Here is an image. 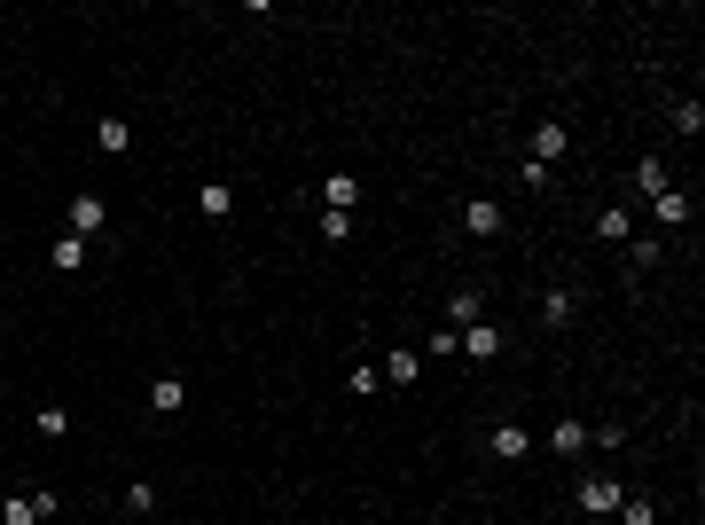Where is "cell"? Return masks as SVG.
Returning a JSON list of instances; mask_svg holds the SVG:
<instances>
[{
  "label": "cell",
  "mask_w": 705,
  "mask_h": 525,
  "mask_svg": "<svg viewBox=\"0 0 705 525\" xmlns=\"http://www.w3.org/2000/svg\"><path fill=\"white\" fill-rule=\"evenodd\" d=\"M455 337H463L470 361H494V353H502V330H494V322H470V330H455Z\"/></svg>",
  "instance_id": "8"
},
{
  "label": "cell",
  "mask_w": 705,
  "mask_h": 525,
  "mask_svg": "<svg viewBox=\"0 0 705 525\" xmlns=\"http://www.w3.org/2000/svg\"><path fill=\"white\" fill-rule=\"evenodd\" d=\"M416 369H423V345H392L384 353V384H416Z\"/></svg>",
  "instance_id": "5"
},
{
  "label": "cell",
  "mask_w": 705,
  "mask_h": 525,
  "mask_svg": "<svg viewBox=\"0 0 705 525\" xmlns=\"http://www.w3.org/2000/svg\"><path fill=\"white\" fill-rule=\"evenodd\" d=\"M658 189H674V173H666V157H643L635 165V196H658Z\"/></svg>",
  "instance_id": "14"
},
{
  "label": "cell",
  "mask_w": 705,
  "mask_h": 525,
  "mask_svg": "<svg viewBox=\"0 0 705 525\" xmlns=\"http://www.w3.org/2000/svg\"><path fill=\"white\" fill-rule=\"evenodd\" d=\"M627 259H635V267H658L666 251H658V236H635V243H627Z\"/></svg>",
  "instance_id": "24"
},
{
  "label": "cell",
  "mask_w": 705,
  "mask_h": 525,
  "mask_svg": "<svg viewBox=\"0 0 705 525\" xmlns=\"http://www.w3.org/2000/svg\"><path fill=\"white\" fill-rule=\"evenodd\" d=\"M541 322H549V330L572 322V290H549V298H541Z\"/></svg>",
  "instance_id": "19"
},
{
  "label": "cell",
  "mask_w": 705,
  "mask_h": 525,
  "mask_svg": "<svg viewBox=\"0 0 705 525\" xmlns=\"http://www.w3.org/2000/svg\"><path fill=\"white\" fill-rule=\"evenodd\" d=\"M525 157H533V165H557V157H564V126H557V118L533 126V149H525Z\"/></svg>",
  "instance_id": "6"
},
{
  "label": "cell",
  "mask_w": 705,
  "mask_h": 525,
  "mask_svg": "<svg viewBox=\"0 0 705 525\" xmlns=\"http://www.w3.org/2000/svg\"><path fill=\"white\" fill-rule=\"evenodd\" d=\"M486 447H494L502 463H517V455L533 447V431H525V424H494V439H486Z\"/></svg>",
  "instance_id": "12"
},
{
  "label": "cell",
  "mask_w": 705,
  "mask_h": 525,
  "mask_svg": "<svg viewBox=\"0 0 705 525\" xmlns=\"http://www.w3.org/2000/svg\"><path fill=\"white\" fill-rule=\"evenodd\" d=\"M353 204H361V181H353V173H329L322 181V212H353Z\"/></svg>",
  "instance_id": "7"
},
{
  "label": "cell",
  "mask_w": 705,
  "mask_h": 525,
  "mask_svg": "<svg viewBox=\"0 0 705 525\" xmlns=\"http://www.w3.org/2000/svg\"><path fill=\"white\" fill-rule=\"evenodd\" d=\"M619 494H627V486H619L611 471H588V478H580V510H588V518H611V510H619Z\"/></svg>",
  "instance_id": "1"
},
{
  "label": "cell",
  "mask_w": 705,
  "mask_h": 525,
  "mask_svg": "<svg viewBox=\"0 0 705 525\" xmlns=\"http://www.w3.org/2000/svg\"><path fill=\"white\" fill-rule=\"evenodd\" d=\"M674 134H705V102H674Z\"/></svg>",
  "instance_id": "21"
},
{
  "label": "cell",
  "mask_w": 705,
  "mask_h": 525,
  "mask_svg": "<svg viewBox=\"0 0 705 525\" xmlns=\"http://www.w3.org/2000/svg\"><path fill=\"white\" fill-rule=\"evenodd\" d=\"M181 408H188V384L173 377V369H165V377L149 384V416H181Z\"/></svg>",
  "instance_id": "4"
},
{
  "label": "cell",
  "mask_w": 705,
  "mask_h": 525,
  "mask_svg": "<svg viewBox=\"0 0 705 525\" xmlns=\"http://www.w3.org/2000/svg\"><path fill=\"white\" fill-rule=\"evenodd\" d=\"M196 212H204V220H228V212H235V189H228V181H204Z\"/></svg>",
  "instance_id": "13"
},
{
  "label": "cell",
  "mask_w": 705,
  "mask_h": 525,
  "mask_svg": "<svg viewBox=\"0 0 705 525\" xmlns=\"http://www.w3.org/2000/svg\"><path fill=\"white\" fill-rule=\"evenodd\" d=\"M0 525H40V494H16V502H0Z\"/></svg>",
  "instance_id": "17"
},
{
  "label": "cell",
  "mask_w": 705,
  "mask_h": 525,
  "mask_svg": "<svg viewBox=\"0 0 705 525\" xmlns=\"http://www.w3.org/2000/svg\"><path fill=\"white\" fill-rule=\"evenodd\" d=\"M463 236H478V243L502 236V204H494V196H470L463 204Z\"/></svg>",
  "instance_id": "2"
},
{
  "label": "cell",
  "mask_w": 705,
  "mask_h": 525,
  "mask_svg": "<svg viewBox=\"0 0 705 525\" xmlns=\"http://www.w3.org/2000/svg\"><path fill=\"white\" fill-rule=\"evenodd\" d=\"M126 510H134V518H149V510H157V486H149V478H134V486H126Z\"/></svg>",
  "instance_id": "22"
},
{
  "label": "cell",
  "mask_w": 705,
  "mask_h": 525,
  "mask_svg": "<svg viewBox=\"0 0 705 525\" xmlns=\"http://www.w3.org/2000/svg\"><path fill=\"white\" fill-rule=\"evenodd\" d=\"M627 228H635L627 204H619V212H596V243H627Z\"/></svg>",
  "instance_id": "15"
},
{
  "label": "cell",
  "mask_w": 705,
  "mask_h": 525,
  "mask_svg": "<svg viewBox=\"0 0 705 525\" xmlns=\"http://www.w3.org/2000/svg\"><path fill=\"white\" fill-rule=\"evenodd\" d=\"M549 447H557V455H580V447H588V424H572V416H564V424L549 431Z\"/></svg>",
  "instance_id": "18"
},
{
  "label": "cell",
  "mask_w": 705,
  "mask_h": 525,
  "mask_svg": "<svg viewBox=\"0 0 705 525\" xmlns=\"http://www.w3.org/2000/svg\"><path fill=\"white\" fill-rule=\"evenodd\" d=\"M447 322H455V330L486 322V290H455V298H447Z\"/></svg>",
  "instance_id": "10"
},
{
  "label": "cell",
  "mask_w": 705,
  "mask_h": 525,
  "mask_svg": "<svg viewBox=\"0 0 705 525\" xmlns=\"http://www.w3.org/2000/svg\"><path fill=\"white\" fill-rule=\"evenodd\" d=\"M619 525H658V502L651 494H619Z\"/></svg>",
  "instance_id": "16"
},
{
  "label": "cell",
  "mask_w": 705,
  "mask_h": 525,
  "mask_svg": "<svg viewBox=\"0 0 705 525\" xmlns=\"http://www.w3.org/2000/svg\"><path fill=\"white\" fill-rule=\"evenodd\" d=\"M651 220H658V228H682V220H690V196H682V189H658L651 196Z\"/></svg>",
  "instance_id": "11"
},
{
  "label": "cell",
  "mask_w": 705,
  "mask_h": 525,
  "mask_svg": "<svg viewBox=\"0 0 705 525\" xmlns=\"http://www.w3.org/2000/svg\"><path fill=\"white\" fill-rule=\"evenodd\" d=\"M63 220H71V236H102V228H110V204H102V196H71V212H63Z\"/></svg>",
  "instance_id": "3"
},
{
  "label": "cell",
  "mask_w": 705,
  "mask_h": 525,
  "mask_svg": "<svg viewBox=\"0 0 705 525\" xmlns=\"http://www.w3.org/2000/svg\"><path fill=\"white\" fill-rule=\"evenodd\" d=\"M32 431H40V439H63V431H71V408H40V416H32Z\"/></svg>",
  "instance_id": "20"
},
{
  "label": "cell",
  "mask_w": 705,
  "mask_h": 525,
  "mask_svg": "<svg viewBox=\"0 0 705 525\" xmlns=\"http://www.w3.org/2000/svg\"><path fill=\"white\" fill-rule=\"evenodd\" d=\"M353 236V212H322V243H345Z\"/></svg>",
  "instance_id": "23"
},
{
  "label": "cell",
  "mask_w": 705,
  "mask_h": 525,
  "mask_svg": "<svg viewBox=\"0 0 705 525\" xmlns=\"http://www.w3.org/2000/svg\"><path fill=\"white\" fill-rule=\"evenodd\" d=\"M47 259H55V275H79V267H87V236H71V228H63Z\"/></svg>",
  "instance_id": "9"
}]
</instances>
